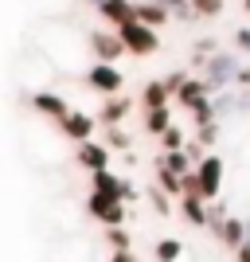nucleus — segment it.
<instances>
[{
	"label": "nucleus",
	"instance_id": "nucleus-18",
	"mask_svg": "<svg viewBox=\"0 0 250 262\" xmlns=\"http://www.w3.org/2000/svg\"><path fill=\"white\" fill-rule=\"evenodd\" d=\"M156 168H168V172H176V176H192L196 172V161L180 149V153H161L156 157Z\"/></svg>",
	"mask_w": 250,
	"mask_h": 262
},
{
	"label": "nucleus",
	"instance_id": "nucleus-15",
	"mask_svg": "<svg viewBox=\"0 0 250 262\" xmlns=\"http://www.w3.org/2000/svg\"><path fill=\"white\" fill-rule=\"evenodd\" d=\"M172 106V94H168V86H164L161 78H152V82H145L141 86V110L149 114V110H168Z\"/></svg>",
	"mask_w": 250,
	"mask_h": 262
},
{
	"label": "nucleus",
	"instance_id": "nucleus-16",
	"mask_svg": "<svg viewBox=\"0 0 250 262\" xmlns=\"http://www.w3.org/2000/svg\"><path fill=\"white\" fill-rule=\"evenodd\" d=\"M172 125H176V121H172V106H168V110H149V114L141 118V129L149 133V137H156V141H161Z\"/></svg>",
	"mask_w": 250,
	"mask_h": 262
},
{
	"label": "nucleus",
	"instance_id": "nucleus-6",
	"mask_svg": "<svg viewBox=\"0 0 250 262\" xmlns=\"http://www.w3.org/2000/svg\"><path fill=\"white\" fill-rule=\"evenodd\" d=\"M86 86L98 90L102 98H113V94H121V86H125V75H121L113 63H94L86 71Z\"/></svg>",
	"mask_w": 250,
	"mask_h": 262
},
{
	"label": "nucleus",
	"instance_id": "nucleus-11",
	"mask_svg": "<svg viewBox=\"0 0 250 262\" xmlns=\"http://www.w3.org/2000/svg\"><path fill=\"white\" fill-rule=\"evenodd\" d=\"M32 110H35V114H43V118H51V121H63L75 106H66V98L51 94V90H35V94H32Z\"/></svg>",
	"mask_w": 250,
	"mask_h": 262
},
{
	"label": "nucleus",
	"instance_id": "nucleus-24",
	"mask_svg": "<svg viewBox=\"0 0 250 262\" xmlns=\"http://www.w3.org/2000/svg\"><path fill=\"white\" fill-rule=\"evenodd\" d=\"M133 145V137L125 129H121V125H113V129H106V149L109 153H125V149H129Z\"/></svg>",
	"mask_w": 250,
	"mask_h": 262
},
{
	"label": "nucleus",
	"instance_id": "nucleus-31",
	"mask_svg": "<svg viewBox=\"0 0 250 262\" xmlns=\"http://www.w3.org/2000/svg\"><path fill=\"white\" fill-rule=\"evenodd\" d=\"M152 208H156V215H168V211H172V208H168V196H164L161 188L152 192Z\"/></svg>",
	"mask_w": 250,
	"mask_h": 262
},
{
	"label": "nucleus",
	"instance_id": "nucleus-36",
	"mask_svg": "<svg viewBox=\"0 0 250 262\" xmlns=\"http://www.w3.org/2000/svg\"><path fill=\"white\" fill-rule=\"evenodd\" d=\"M86 4H94V8H98V4H102V0H86Z\"/></svg>",
	"mask_w": 250,
	"mask_h": 262
},
{
	"label": "nucleus",
	"instance_id": "nucleus-27",
	"mask_svg": "<svg viewBox=\"0 0 250 262\" xmlns=\"http://www.w3.org/2000/svg\"><path fill=\"white\" fill-rule=\"evenodd\" d=\"M156 4L176 20H192V0H156Z\"/></svg>",
	"mask_w": 250,
	"mask_h": 262
},
{
	"label": "nucleus",
	"instance_id": "nucleus-2",
	"mask_svg": "<svg viewBox=\"0 0 250 262\" xmlns=\"http://www.w3.org/2000/svg\"><path fill=\"white\" fill-rule=\"evenodd\" d=\"M118 39L125 43V55H133V59H145V55L161 51V32H152V28H145V24H137V20L118 28Z\"/></svg>",
	"mask_w": 250,
	"mask_h": 262
},
{
	"label": "nucleus",
	"instance_id": "nucleus-9",
	"mask_svg": "<svg viewBox=\"0 0 250 262\" xmlns=\"http://www.w3.org/2000/svg\"><path fill=\"white\" fill-rule=\"evenodd\" d=\"M75 161H78V168H86L90 176L94 172H102V168H109V149H106V141H82V145H75Z\"/></svg>",
	"mask_w": 250,
	"mask_h": 262
},
{
	"label": "nucleus",
	"instance_id": "nucleus-28",
	"mask_svg": "<svg viewBox=\"0 0 250 262\" xmlns=\"http://www.w3.org/2000/svg\"><path fill=\"white\" fill-rule=\"evenodd\" d=\"M188 78H192V75H188V71H172V75H168V78H161V82H164V86H168V94H172V98H176V94H180V86H184Z\"/></svg>",
	"mask_w": 250,
	"mask_h": 262
},
{
	"label": "nucleus",
	"instance_id": "nucleus-35",
	"mask_svg": "<svg viewBox=\"0 0 250 262\" xmlns=\"http://www.w3.org/2000/svg\"><path fill=\"white\" fill-rule=\"evenodd\" d=\"M242 12H246V16H250V0H242Z\"/></svg>",
	"mask_w": 250,
	"mask_h": 262
},
{
	"label": "nucleus",
	"instance_id": "nucleus-33",
	"mask_svg": "<svg viewBox=\"0 0 250 262\" xmlns=\"http://www.w3.org/2000/svg\"><path fill=\"white\" fill-rule=\"evenodd\" d=\"M109 262H141V258H137L133 251H113V254H109Z\"/></svg>",
	"mask_w": 250,
	"mask_h": 262
},
{
	"label": "nucleus",
	"instance_id": "nucleus-32",
	"mask_svg": "<svg viewBox=\"0 0 250 262\" xmlns=\"http://www.w3.org/2000/svg\"><path fill=\"white\" fill-rule=\"evenodd\" d=\"M235 90H250V67H239V75H235Z\"/></svg>",
	"mask_w": 250,
	"mask_h": 262
},
{
	"label": "nucleus",
	"instance_id": "nucleus-5",
	"mask_svg": "<svg viewBox=\"0 0 250 262\" xmlns=\"http://www.w3.org/2000/svg\"><path fill=\"white\" fill-rule=\"evenodd\" d=\"M196 180H199V192H203L207 204H215L219 192H223V157L207 153L203 161L196 164Z\"/></svg>",
	"mask_w": 250,
	"mask_h": 262
},
{
	"label": "nucleus",
	"instance_id": "nucleus-7",
	"mask_svg": "<svg viewBox=\"0 0 250 262\" xmlns=\"http://www.w3.org/2000/svg\"><path fill=\"white\" fill-rule=\"evenodd\" d=\"M59 129H63V137H71L75 145H82V141H94L98 118H94V114H86V110H71V114L59 121Z\"/></svg>",
	"mask_w": 250,
	"mask_h": 262
},
{
	"label": "nucleus",
	"instance_id": "nucleus-12",
	"mask_svg": "<svg viewBox=\"0 0 250 262\" xmlns=\"http://www.w3.org/2000/svg\"><path fill=\"white\" fill-rule=\"evenodd\" d=\"M172 102H176L180 110H188V114H192V110H196L199 102H211V90H207V82H203L199 75H192V78L184 82V86H180V94H176Z\"/></svg>",
	"mask_w": 250,
	"mask_h": 262
},
{
	"label": "nucleus",
	"instance_id": "nucleus-1",
	"mask_svg": "<svg viewBox=\"0 0 250 262\" xmlns=\"http://www.w3.org/2000/svg\"><path fill=\"white\" fill-rule=\"evenodd\" d=\"M235 75H239V63H235V55L231 51H215V55H207L203 59V82L207 90L215 94V90H231L235 86Z\"/></svg>",
	"mask_w": 250,
	"mask_h": 262
},
{
	"label": "nucleus",
	"instance_id": "nucleus-19",
	"mask_svg": "<svg viewBox=\"0 0 250 262\" xmlns=\"http://www.w3.org/2000/svg\"><path fill=\"white\" fill-rule=\"evenodd\" d=\"M156 188H161L168 200H184V176L168 172V168H156Z\"/></svg>",
	"mask_w": 250,
	"mask_h": 262
},
{
	"label": "nucleus",
	"instance_id": "nucleus-29",
	"mask_svg": "<svg viewBox=\"0 0 250 262\" xmlns=\"http://www.w3.org/2000/svg\"><path fill=\"white\" fill-rule=\"evenodd\" d=\"M196 141L203 145V149H207V145H215V141H219V125H207V129H196Z\"/></svg>",
	"mask_w": 250,
	"mask_h": 262
},
{
	"label": "nucleus",
	"instance_id": "nucleus-21",
	"mask_svg": "<svg viewBox=\"0 0 250 262\" xmlns=\"http://www.w3.org/2000/svg\"><path fill=\"white\" fill-rule=\"evenodd\" d=\"M223 8H227V0H192V16H203V20L223 16Z\"/></svg>",
	"mask_w": 250,
	"mask_h": 262
},
{
	"label": "nucleus",
	"instance_id": "nucleus-17",
	"mask_svg": "<svg viewBox=\"0 0 250 262\" xmlns=\"http://www.w3.org/2000/svg\"><path fill=\"white\" fill-rule=\"evenodd\" d=\"M133 12H137V24H145V28H152V32H161L164 24L172 20V16H168V12L156 4V0H141V4H137Z\"/></svg>",
	"mask_w": 250,
	"mask_h": 262
},
{
	"label": "nucleus",
	"instance_id": "nucleus-34",
	"mask_svg": "<svg viewBox=\"0 0 250 262\" xmlns=\"http://www.w3.org/2000/svg\"><path fill=\"white\" fill-rule=\"evenodd\" d=\"M235 262H250V239H246V243H242L239 251H235Z\"/></svg>",
	"mask_w": 250,
	"mask_h": 262
},
{
	"label": "nucleus",
	"instance_id": "nucleus-10",
	"mask_svg": "<svg viewBox=\"0 0 250 262\" xmlns=\"http://www.w3.org/2000/svg\"><path fill=\"white\" fill-rule=\"evenodd\" d=\"M133 8H137L133 0H102L94 12L102 16V24H106L109 32H118V28H125V24L137 20V12H133Z\"/></svg>",
	"mask_w": 250,
	"mask_h": 262
},
{
	"label": "nucleus",
	"instance_id": "nucleus-13",
	"mask_svg": "<svg viewBox=\"0 0 250 262\" xmlns=\"http://www.w3.org/2000/svg\"><path fill=\"white\" fill-rule=\"evenodd\" d=\"M129 110H133V102H129V98H121V94H113V98H106V102H102V110L94 114V118H98V125L113 129V125H121V121L129 118Z\"/></svg>",
	"mask_w": 250,
	"mask_h": 262
},
{
	"label": "nucleus",
	"instance_id": "nucleus-23",
	"mask_svg": "<svg viewBox=\"0 0 250 262\" xmlns=\"http://www.w3.org/2000/svg\"><path fill=\"white\" fill-rule=\"evenodd\" d=\"M215 102H199L196 110H192V125H196V129H207V125H215Z\"/></svg>",
	"mask_w": 250,
	"mask_h": 262
},
{
	"label": "nucleus",
	"instance_id": "nucleus-25",
	"mask_svg": "<svg viewBox=\"0 0 250 262\" xmlns=\"http://www.w3.org/2000/svg\"><path fill=\"white\" fill-rule=\"evenodd\" d=\"M106 239H109V254H113V251H133V235H129L125 227L106 231Z\"/></svg>",
	"mask_w": 250,
	"mask_h": 262
},
{
	"label": "nucleus",
	"instance_id": "nucleus-20",
	"mask_svg": "<svg viewBox=\"0 0 250 262\" xmlns=\"http://www.w3.org/2000/svg\"><path fill=\"white\" fill-rule=\"evenodd\" d=\"M180 211H184V219L192 223V227L207 231V204L203 200H180Z\"/></svg>",
	"mask_w": 250,
	"mask_h": 262
},
{
	"label": "nucleus",
	"instance_id": "nucleus-14",
	"mask_svg": "<svg viewBox=\"0 0 250 262\" xmlns=\"http://www.w3.org/2000/svg\"><path fill=\"white\" fill-rule=\"evenodd\" d=\"M215 239L223 243V247H227V251H239L242 243L250 239V227H246V223H242L239 215H227V219H223V227L215 231Z\"/></svg>",
	"mask_w": 250,
	"mask_h": 262
},
{
	"label": "nucleus",
	"instance_id": "nucleus-4",
	"mask_svg": "<svg viewBox=\"0 0 250 262\" xmlns=\"http://www.w3.org/2000/svg\"><path fill=\"white\" fill-rule=\"evenodd\" d=\"M86 211H90V219H98L106 231H113V227H125V215H129V208L121 204V200H109V196H98V192H90V200H86Z\"/></svg>",
	"mask_w": 250,
	"mask_h": 262
},
{
	"label": "nucleus",
	"instance_id": "nucleus-22",
	"mask_svg": "<svg viewBox=\"0 0 250 262\" xmlns=\"http://www.w3.org/2000/svg\"><path fill=\"white\" fill-rule=\"evenodd\" d=\"M156 262H180V254H184V247H180V239H161L156 243Z\"/></svg>",
	"mask_w": 250,
	"mask_h": 262
},
{
	"label": "nucleus",
	"instance_id": "nucleus-3",
	"mask_svg": "<svg viewBox=\"0 0 250 262\" xmlns=\"http://www.w3.org/2000/svg\"><path fill=\"white\" fill-rule=\"evenodd\" d=\"M90 192H98V196H109V200H121L125 208H129L133 200H137V188L129 180H121L113 168H102V172L90 176Z\"/></svg>",
	"mask_w": 250,
	"mask_h": 262
},
{
	"label": "nucleus",
	"instance_id": "nucleus-26",
	"mask_svg": "<svg viewBox=\"0 0 250 262\" xmlns=\"http://www.w3.org/2000/svg\"><path fill=\"white\" fill-rule=\"evenodd\" d=\"M184 145H188V141H184V129H180V125H172V129L161 137V153H180Z\"/></svg>",
	"mask_w": 250,
	"mask_h": 262
},
{
	"label": "nucleus",
	"instance_id": "nucleus-8",
	"mask_svg": "<svg viewBox=\"0 0 250 262\" xmlns=\"http://www.w3.org/2000/svg\"><path fill=\"white\" fill-rule=\"evenodd\" d=\"M90 51H94V63H113L125 55V43L118 39V32H109V28H98V32L90 35Z\"/></svg>",
	"mask_w": 250,
	"mask_h": 262
},
{
	"label": "nucleus",
	"instance_id": "nucleus-30",
	"mask_svg": "<svg viewBox=\"0 0 250 262\" xmlns=\"http://www.w3.org/2000/svg\"><path fill=\"white\" fill-rule=\"evenodd\" d=\"M235 51L250 55V28H239V32H235Z\"/></svg>",
	"mask_w": 250,
	"mask_h": 262
}]
</instances>
